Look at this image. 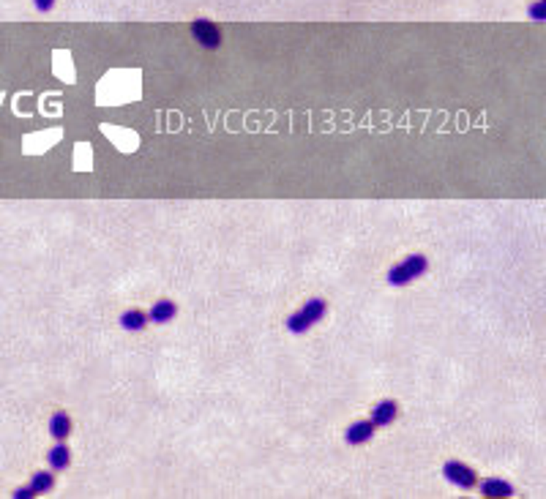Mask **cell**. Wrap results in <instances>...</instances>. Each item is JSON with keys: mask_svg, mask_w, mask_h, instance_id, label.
Listing matches in <instances>:
<instances>
[{"mask_svg": "<svg viewBox=\"0 0 546 499\" xmlns=\"http://www.w3.org/2000/svg\"><path fill=\"white\" fill-rule=\"evenodd\" d=\"M191 36H194V41L205 49L221 47V31H218V25H213L211 19H194V22H191Z\"/></svg>", "mask_w": 546, "mask_h": 499, "instance_id": "277c9868", "label": "cell"}, {"mask_svg": "<svg viewBox=\"0 0 546 499\" xmlns=\"http://www.w3.org/2000/svg\"><path fill=\"white\" fill-rule=\"evenodd\" d=\"M527 14H530L535 22H541V19L546 16V0H535L530 9H527Z\"/></svg>", "mask_w": 546, "mask_h": 499, "instance_id": "4fadbf2b", "label": "cell"}, {"mask_svg": "<svg viewBox=\"0 0 546 499\" xmlns=\"http://www.w3.org/2000/svg\"><path fill=\"white\" fill-rule=\"evenodd\" d=\"M377 426L372 421H355L347 426V431H344V442L347 445H366L369 439L375 437Z\"/></svg>", "mask_w": 546, "mask_h": 499, "instance_id": "5b68a950", "label": "cell"}, {"mask_svg": "<svg viewBox=\"0 0 546 499\" xmlns=\"http://www.w3.org/2000/svg\"><path fill=\"white\" fill-rule=\"evenodd\" d=\"M31 497H36L31 485H25V488H16V491H14V499H31Z\"/></svg>", "mask_w": 546, "mask_h": 499, "instance_id": "5bb4252c", "label": "cell"}, {"mask_svg": "<svg viewBox=\"0 0 546 499\" xmlns=\"http://www.w3.org/2000/svg\"><path fill=\"white\" fill-rule=\"evenodd\" d=\"M175 314H178V306L172 303L170 297H161V300H156V303L151 306V312H148V322L167 325L170 319H175Z\"/></svg>", "mask_w": 546, "mask_h": 499, "instance_id": "52a82bcc", "label": "cell"}, {"mask_svg": "<svg viewBox=\"0 0 546 499\" xmlns=\"http://www.w3.org/2000/svg\"><path fill=\"white\" fill-rule=\"evenodd\" d=\"M49 434H52L55 442H66L69 434H71V418L66 412H55L49 418Z\"/></svg>", "mask_w": 546, "mask_h": 499, "instance_id": "30bf717a", "label": "cell"}, {"mask_svg": "<svg viewBox=\"0 0 546 499\" xmlns=\"http://www.w3.org/2000/svg\"><path fill=\"white\" fill-rule=\"evenodd\" d=\"M148 325V314L140 312V309H128V312L121 314V328L128 330V333H140Z\"/></svg>", "mask_w": 546, "mask_h": 499, "instance_id": "8fae6325", "label": "cell"}, {"mask_svg": "<svg viewBox=\"0 0 546 499\" xmlns=\"http://www.w3.org/2000/svg\"><path fill=\"white\" fill-rule=\"evenodd\" d=\"M47 464H49V469H55V472L69 469V464H71V451H69V445H66V442H58L55 448H49Z\"/></svg>", "mask_w": 546, "mask_h": 499, "instance_id": "9c48e42d", "label": "cell"}, {"mask_svg": "<svg viewBox=\"0 0 546 499\" xmlns=\"http://www.w3.org/2000/svg\"><path fill=\"white\" fill-rule=\"evenodd\" d=\"M55 3H58V0H33V6H36L39 11H49Z\"/></svg>", "mask_w": 546, "mask_h": 499, "instance_id": "9a60e30c", "label": "cell"}, {"mask_svg": "<svg viewBox=\"0 0 546 499\" xmlns=\"http://www.w3.org/2000/svg\"><path fill=\"white\" fill-rule=\"evenodd\" d=\"M481 494L489 499H505V497H514V485L502 478H489L481 483Z\"/></svg>", "mask_w": 546, "mask_h": 499, "instance_id": "ba28073f", "label": "cell"}, {"mask_svg": "<svg viewBox=\"0 0 546 499\" xmlns=\"http://www.w3.org/2000/svg\"><path fill=\"white\" fill-rule=\"evenodd\" d=\"M399 418V404L393 401V398H383V401H377L372 406V415H369V421L375 423L377 428L380 426H390V423Z\"/></svg>", "mask_w": 546, "mask_h": 499, "instance_id": "8992f818", "label": "cell"}, {"mask_svg": "<svg viewBox=\"0 0 546 499\" xmlns=\"http://www.w3.org/2000/svg\"><path fill=\"white\" fill-rule=\"evenodd\" d=\"M52 485H55L52 472H36V475L31 478L33 494H47V491H52Z\"/></svg>", "mask_w": 546, "mask_h": 499, "instance_id": "7c38bea8", "label": "cell"}, {"mask_svg": "<svg viewBox=\"0 0 546 499\" xmlns=\"http://www.w3.org/2000/svg\"><path fill=\"white\" fill-rule=\"evenodd\" d=\"M426 270H429L426 254H410L405 262H399V265H393L388 270V284L390 287H407L415 279L426 276Z\"/></svg>", "mask_w": 546, "mask_h": 499, "instance_id": "7a4b0ae2", "label": "cell"}, {"mask_svg": "<svg viewBox=\"0 0 546 499\" xmlns=\"http://www.w3.org/2000/svg\"><path fill=\"white\" fill-rule=\"evenodd\" d=\"M443 475H445L448 483L459 485V488H475L478 485V472L467 467V464H462V461H445Z\"/></svg>", "mask_w": 546, "mask_h": 499, "instance_id": "3957f363", "label": "cell"}, {"mask_svg": "<svg viewBox=\"0 0 546 499\" xmlns=\"http://www.w3.org/2000/svg\"><path fill=\"white\" fill-rule=\"evenodd\" d=\"M325 312H328V303L323 297H309L295 314L287 317L284 328H287V333H293V336H303V333H309V330L325 317Z\"/></svg>", "mask_w": 546, "mask_h": 499, "instance_id": "6da1fadb", "label": "cell"}]
</instances>
